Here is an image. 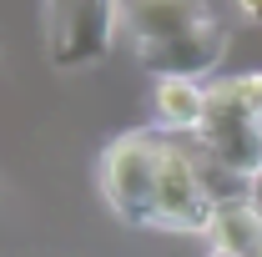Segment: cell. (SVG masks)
<instances>
[{
    "instance_id": "2",
    "label": "cell",
    "mask_w": 262,
    "mask_h": 257,
    "mask_svg": "<svg viewBox=\"0 0 262 257\" xmlns=\"http://www.w3.org/2000/svg\"><path fill=\"white\" fill-rule=\"evenodd\" d=\"M162 146L166 131H126L116 141H106L96 161L101 197L111 207V217L126 227H157V172H162Z\"/></svg>"
},
{
    "instance_id": "4",
    "label": "cell",
    "mask_w": 262,
    "mask_h": 257,
    "mask_svg": "<svg viewBox=\"0 0 262 257\" xmlns=\"http://www.w3.org/2000/svg\"><path fill=\"white\" fill-rule=\"evenodd\" d=\"M196 146L242 182L262 177V116L232 91V81L207 86V121L196 131Z\"/></svg>"
},
{
    "instance_id": "7",
    "label": "cell",
    "mask_w": 262,
    "mask_h": 257,
    "mask_svg": "<svg viewBox=\"0 0 262 257\" xmlns=\"http://www.w3.org/2000/svg\"><path fill=\"white\" fill-rule=\"evenodd\" d=\"M232 5H237V15H242V20L262 26V0H232Z\"/></svg>"
},
{
    "instance_id": "6",
    "label": "cell",
    "mask_w": 262,
    "mask_h": 257,
    "mask_svg": "<svg viewBox=\"0 0 262 257\" xmlns=\"http://www.w3.org/2000/svg\"><path fill=\"white\" fill-rule=\"evenodd\" d=\"M151 111H157V131L166 136H196L207 121V86L192 76H162L151 86Z\"/></svg>"
},
{
    "instance_id": "5",
    "label": "cell",
    "mask_w": 262,
    "mask_h": 257,
    "mask_svg": "<svg viewBox=\"0 0 262 257\" xmlns=\"http://www.w3.org/2000/svg\"><path fill=\"white\" fill-rule=\"evenodd\" d=\"M212 217H217V202H212L207 182H202L196 152H187L177 136H166L162 172H157V227L207 237L212 232Z\"/></svg>"
},
{
    "instance_id": "3",
    "label": "cell",
    "mask_w": 262,
    "mask_h": 257,
    "mask_svg": "<svg viewBox=\"0 0 262 257\" xmlns=\"http://www.w3.org/2000/svg\"><path fill=\"white\" fill-rule=\"evenodd\" d=\"M121 35V0H46V51L56 71H81L111 56Z\"/></svg>"
},
{
    "instance_id": "1",
    "label": "cell",
    "mask_w": 262,
    "mask_h": 257,
    "mask_svg": "<svg viewBox=\"0 0 262 257\" xmlns=\"http://www.w3.org/2000/svg\"><path fill=\"white\" fill-rule=\"evenodd\" d=\"M121 31L141 71L192 76L202 81L227 51V31L217 26L207 0H121Z\"/></svg>"
}]
</instances>
